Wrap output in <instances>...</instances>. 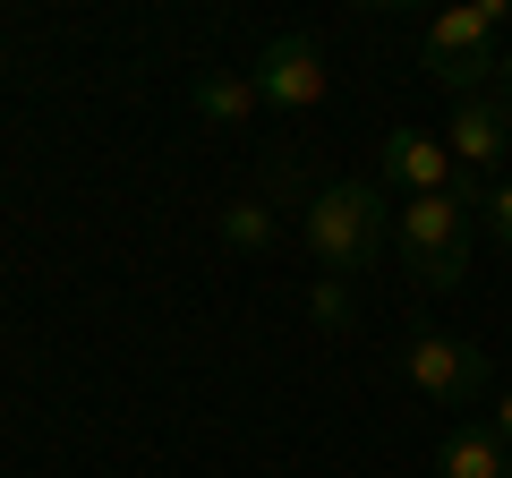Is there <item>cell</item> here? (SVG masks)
Masks as SVG:
<instances>
[{
  "label": "cell",
  "instance_id": "obj_1",
  "mask_svg": "<svg viewBox=\"0 0 512 478\" xmlns=\"http://www.w3.org/2000/svg\"><path fill=\"white\" fill-rule=\"evenodd\" d=\"M299 239H308V257L333 282H359L384 257V239H393V205H384L376 180H325L299 205Z\"/></svg>",
  "mask_w": 512,
  "mask_h": 478
},
{
  "label": "cell",
  "instance_id": "obj_2",
  "mask_svg": "<svg viewBox=\"0 0 512 478\" xmlns=\"http://www.w3.org/2000/svg\"><path fill=\"white\" fill-rule=\"evenodd\" d=\"M478 205H487V180H470V171H461V188H444V197L393 205V239H402V265H410V282H419V291H461V274H470Z\"/></svg>",
  "mask_w": 512,
  "mask_h": 478
},
{
  "label": "cell",
  "instance_id": "obj_3",
  "mask_svg": "<svg viewBox=\"0 0 512 478\" xmlns=\"http://www.w3.org/2000/svg\"><path fill=\"white\" fill-rule=\"evenodd\" d=\"M402 376H410L436 410L487 402V350H478L470 333H444V325H419V333L402 342Z\"/></svg>",
  "mask_w": 512,
  "mask_h": 478
},
{
  "label": "cell",
  "instance_id": "obj_4",
  "mask_svg": "<svg viewBox=\"0 0 512 478\" xmlns=\"http://www.w3.org/2000/svg\"><path fill=\"white\" fill-rule=\"evenodd\" d=\"M248 77H256V94H265V111H291V120L316 111L325 86H333L325 77V43L316 35H265V52H256Z\"/></svg>",
  "mask_w": 512,
  "mask_h": 478
},
{
  "label": "cell",
  "instance_id": "obj_5",
  "mask_svg": "<svg viewBox=\"0 0 512 478\" xmlns=\"http://www.w3.org/2000/svg\"><path fill=\"white\" fill-rule=\"evenodd\" d=\"M376 188L384 197H444V188H461V163L444 154V137H427V129H384V146H376Z\"/></svg>",
  "mask_w": 512,
  "mask_h": 478
},
{
  "label": "cell",
  "instance_id": "obj_6",
  "mask_svg": "<svg viewBox=\"0 0 512 478\" xmlns=\"http://www.w3.org/2000/svg\"><path fill=\"white\" fill-rule=\"evenodd\" d=\"M444 154H453L470 180H495V171L512 163V103H504V86L453 103V120H444Z\"/></svg>",
  "mask_w": 512,
  "mask_h": 478
},
{
  "label": "cell",
  "instance_id": "obj_7",
  "mask_svg": "<svg viewBox=\"0 0 512 478\" xmlns=\"http://www.w3.org/2000/svg\"><path fill=\"white\" fill-rule=\"evenodd\" d=\"M512 26V0H470L427 18V60H461V52H495V35Z\"/></svg>",
  "mask_w": 512,
  "mask_h": 478
},
{
  "label": "cell",
  "instance_id": "obj_8",
  "mask_svg": "<svg viewBox=\"0 0 512 478\" xmlns=\"http://www.w3.org/2000/svg\"><path fill=\"white\" fill-rule=\"evenodd\" d=\"M504 470H512V444L495 436V419H461L436 444V478H504Z\"/></svg>",
  "mask_w": 512,
  "mask_h": 478
},
{
  "label": "cell",
  "instance_id": "obj_9",
  "mask_svg": "<svg viewBox=\"0 0 512 478\" xmlns=\"http://www.w3.org/2000/svg\"><path fill=\"white\" fill-rule=\"evenodd\" d=\"M188 103H197L205 129H248L256 111H265V94H256L248 69H222V77H197V86H188Z\"/></svg>",
  "mask_w": 512,
  "mask_h": 478
},
{
  "label": "cell",
  "instance_id": "obj_10",
  "mask_svg": "<svg viewBox=\"0 0 512 478\" xmlns=\"http://www.w3.org/2000/svg\"><path fill=\"white\" fill-rule=\"evenodd\" d=\"M222 239L248 248V257H256V248H274V205H265V197H231V205H222Z\"/></svg>",
  "mask_w": 512,
  "mask_h": 478
},
{
  "label": "cell",
  "instance_id": "obj_11",
  "mask_svg": "<svg viewBox=\"0 0 512 478\" xmlns=\"http://www.w3.org/2000/svg\"><path fill=\"white\" fill-rule=\"evenodd\" d=\"M308 308H316V325H325V333H350V282H333V274H316V291H308Z\"/></svg>",
  "mask_w": 512,
  "mask_h": 478
},
{
  "label": "cell",
  "instance_id": "obj_12",
  "mask_svg": "<svg viewBox=\"0 0 512 478\" xmlns=\"http://www.w3.org/2000/svg\"><path fill=\"white\" fill-rule=\"evenodd\" d=\"M478 222H487V231L512 248V180H487V205H478Z\"/></svg>",
  "mask_w": 512,
  "mask_h": 478
},
{
  "label": "cell",
  "instance_id": "obj_13",
  "mask_svg": "<svg viewBox=\"0 0 512 478\" xmlns=\"http://www.w3.org/2000/svg\"><path fill=\"white\" fill-rule=\"evenodd\" d=\"M495 436H504V444H512V385H504V393H495Z\"/></svg>",
  "mask_w": 512,
  "mask_h": 478
},
{
  "label": "cell",
  "instance_id": "obj_14",
  "mask_svg": "<svg viewBox=\"0 0 512 478\" xmlns=\"http://www.w3.org/2000/svg\"><path fill=\"white\" fill-rule=\"evenodd\" d=\"M504 103H512V52H504Z\"/></svg>",
  "mask_w": 512,
  "mask_h": 478
},
{
  "label": "cell",
  "instance_id": "obj_15",
  "mask_svg": "<svg viewBox=\"0 0 512 478\" xmlns=\"http://www.w3.org/2000/svg\"><path fill=\"white\" fill-rule=\"evenodd\" d=\"M504 478H512V470H504Z\"/></svg>",
  "mask_w": 512,
  "mask_h": 478
}]
</instances>
